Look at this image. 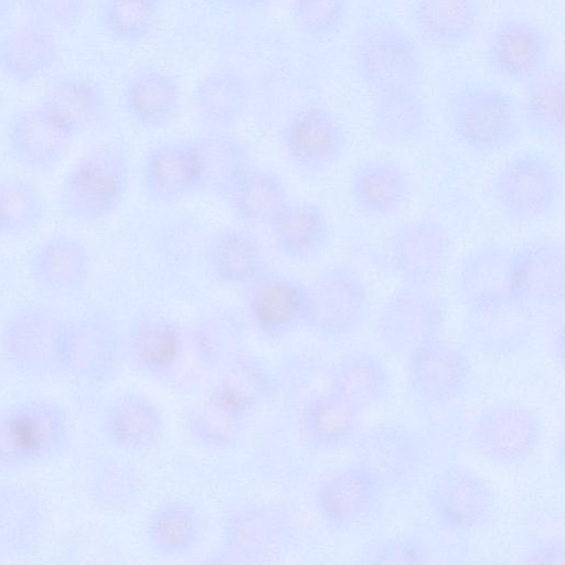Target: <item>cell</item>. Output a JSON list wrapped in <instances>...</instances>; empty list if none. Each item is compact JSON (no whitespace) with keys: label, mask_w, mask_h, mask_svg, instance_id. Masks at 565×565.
Listing matches in <instances>:
<instances>
[{"label":"cell","mask_w":565,"mask_h":565,"mask_svg":"<svg viewBox=\"0 0 565 565\" xmlns=\"http://www.w3.org/2000/svg\"><path fill=\"white\" fill-rule=\"evenodd\" d=\"M352 0H290V12L297 30L312 39H328L345 25Z\"/></svg>","instance_id":"49"},{"label":"cell","mask_w":565,"mask_h":565,"mask_svg":"<svg viewBox=\"0 0 565 565\" xmlns=\"http://www.w3.org/2000/svg\"><path fill=\"white\" fill-rule=\"evenodd\" d=\"M244 424L218 413L205 402L185 413V426L191 437L212 449L235 448L243 441Z\"/></svg>","instance_id":"50"},{"label":"cell","mask_w":565,"mask_h":565,"mask_svg":"<svg viewBox=\"0 0 565 565\" xmlns=\"http://www.w3.org/2000/svg\"><path fill=\"white\" fill-rule=\"evenodd\" d=\"M35 105L74 139L109 131L115 126L114 108L105 86L81 72L54 76Z\"/></svg>","instance_id":"22"},{"label":"cell","mask_w":565,"mask_h":565,"mask_svg":"<svg viewBox=\"0 0 565 565\" xmlns=\"http://www.w3.org/2000/svg\"><path fill=\"white\" fill-rule=\"evenodd\" d=\"M415 39L431 50H455L471 43L482 25L480 0H414Z\"/></svg>","instance_id":"33"},{"label":"cell","mask_w":565,"mask_h":565,"mask_svg":"<svg viewBox=\"0 0 565 565\" xmlns=\"http://www.w3.org/2000/svg\"><path fill=\"white\" fill-rule=\"evenodd\" d=\"M547 343L550 355L556 365L564 369V315L551 318L547 323Z\"/></svg>","instance_id":"53"},{"label":"cell","mask_w":565,"mask_h":565,"mask_svg":"<svg viewBox=\"0 0 565 565\" xmlns=\"http://www.w3.org/2000/svg\"><path fill=\"white\" fill-rule=\"evenodd\" d=\"M447 125L459 148L476 158L511 150L524 132L519 100L503 87L482 79L462 83L451 92Z\"/></svg>","instance_id":"3"},{"label":"cell","mask_w":565,"mask_h":565,"mask_svg":"<svg viewBox=\"0 0 565 565\" xmlns=\"http://www.w3.org/2000/svg\"><path fill=\"white\" fill-rule=\"evenodd\" d=\"M445 328L439 286L399 284L379 310L374 334L384 351L405 359L423 341L444 335Z\"/></svg>","instance_id":"16"},{"label":"cell","mask_w":565,"mask_h":565,"mask_svg":"<svg viewBox=\"0 0 565 565\" xmlns=\"http://www.w3.org/2000/svg\"><path fill=\"white\" fill-rule=\"evenodd\" d=\"M276 512L253 505L231 515L224 530L226 554L250 559L270 555L282 543L286 529Z\"/></svg>","instance_id":"44"},{"label":"cell","mask_w":565,"mask_h":565,"mask_svg":"<svg viewBox=\"0 0 565 565\" xmlns=\"http://www.w3.org/2000/svg\"><path fill=\"white\" fill-rule=\"evenodd\" d=\"M89 0H12L26 15L54 32H75L81 25Z\"/></svg>","instance_id":"51"},{"label":"cell","mask_w":565,"mask_h":565,"mask_svg":"<svg viewBox=\"0 0 565 565\" xmlns=\"http://www.w3.org/2000/svg\"><path fill=\"white\" fill-rule=\"evenodd\" d=\"M125 360L137 372L161 382L181 379L188 360L185 332L152 308L138 310L122 328Z\"/></svg>","instance_id":"20"},{"label":"cell","mask_w":565,"mask_h":565,"mask_svg":"<svg viewBox=\"0 0 565 565\" xmlns=\"http://www.w3.org/2000/svg\"><path fill=\"white\" fill-rule=\"evenodd\" d=\"M150 245L159 260L174 271L191 267L201 252V227L196 218L185 213L158 215L149 231Z\"/></svg>","instance_id":"46"},{"label":"cell","mask_w":565,"mask_h":565,"mask_svg":"<svg viewBox=\"0 0 565 565\" xmlns=\"http://www.w3.org/2000/svg\"><path fill=\"white\" fill-rule=\"evenodd\" d=\"M329 388L366 411L384 404L393 386L392 373L381 355L356 350L333 360L326 367Z\"/></svg>","instance_id":"38"},{"label":"cell","mask_w":565,"mask_h":565,"mask_svg":"<svg viewBox=\"0 0 565 565\" xmlns=\"http://www.w3.org/2000/svg\"><path fill=\"white\" fill-rule=\"evenodd\" d=\"M387 487L358 459L328 475L315 492V508L324 525L347 532L375 520Z\"/></svg>","instance_id":"19"},{"label":"cell","mask_w":565,"mask_h":565,"mask_svg":"<svg viewBox=\"0 0 565 565\" xmlns=\"http://www.w3.org/2000/svg\"><path fill=\"white\" fill-rule=\"evenodd\" d=\"M85 492L98 508L126 510L138 501L139 479L127 461L118 457H103L88 470Z\"/></svg>","instance_id":"47"},{"label":"cell","mask_w":565,"mask_h":565,"mask_svg":"<svg viewBox=\"0 0 565 565\" xmlns=\"http://www.w3.org/2000/svg\"><path fill=\"white\" fill-rule=\"evenodd\" d=\"M424 500L434 527L450 534L489 526L497 508L492 487L467 466L455 462L431 473Z\"/></svg>","instance_id":"12"},{"label":"cell","mask_w":565,"mask_h":565,"mask_svg":"<svg viewBox=\"0 0 565 565\" xmlns=\"http://www.w3.org/2000/svg\"><path fill=\"white\" fill-rule=\"evenodd\" d=\"M490 199L513 225L550 221L563 205V177L554 159L521 150L505 159L488 182Z\"/></svg>","instance_id":"6"},{"label":"cell","mask_w":565,"mask_h":565,"mask_svg":"<svg viewBox=\"0 0 565 565\" xmlns=\"http://www.w3.org/2000/svg\"><path fill=\"white\" fill-rule=\"evenodd\" d=\"M99 429L115 449L145 452L161 441L164 419L152 399L139 393L124 392L113 396L102 408Z\"/></svg>","instance_id":"31"},{"label":"cell","mask_w":565,"mask_h":565,"mask_svg":"<svg viewBox=\"0 0 565 565\" xmlns=\"http://www.w3.org/2000/svg\"><path fill=\"white\" fill-rule=\"evenodd\" d=\"M437 556L434 537L418 531L372 541L358 555L361 563L376 565L430 564Z\"/></svg>","instance_id":"48"},{"label":"cell","mask_w":565,"mask_h":565,"mask_svg":"<svg viewBox=\"0 0 565 565\" xmlns=\"http://www.w3.org/2000/svg\"><path fill=\"white\" fill-rule=\"evenodd\" d=\"M247 78L230 67H218L203 76L192 93V108L206 132H234L252 105Z\"/></svg>","instance_id":"34"},{"label":"cell","mask_w":565,"mask_h":565,"mask_svg":"<svg viewBox=\"0 0 565 565\" xmlns=\"http://www.w3.org/2000/svg\"><path fill=\"white\" fill-rule=\"evenodd\" d=\"M429 126V111L422 90L373 96L374 138L388 147H408L419 142Z\"/></svg>","instance_id":"42"},{"label":"cell","mask_w":565,"mask_h":565,"mask_svg":"<svg viewBox=\"0 0 565 565\" xmlns=\"http://www.w3.org/2000/svg\"><path fill=\"white\" fill-rule=\"evenodd\" d=\"M65 317L44 300L17 306L0 327V355L15 374L26 379L63 375Z\"/></svg>","instance_id":"8"},{"label":"cell","mask_w":565,"mask_h":565,"mask_svg":"<svg viewBox=\"0 0 565 565\" xmlns=\"http://www.w3.org/2000/svg\"><path fill=\"white\" fill-rule=\"evenodd\" d=\"M520 562L523 564L564 565V535H553L530 540L520 556Z\"/></svg>","instance_id":"52"},{"label":"cell","mask_w":565,"mask_h":565,"mask_svg":"<svg viewBox=\"0 0 565 565\" xmlns=\"http://www.w3.org/2000/svg\"><path fill=\"white\" fill-rule=\"evenodd\" d=\"M510 290L512 299L545 323L564 315L565 250L563 243L534 236L511 248Z\"/></svg>","instance_id":"13"},{"label":"cell","mask_w":565,"mask_h":565,"mask_svg":"<svg viewBox=\"0 0 565 565\" xmlns=\"http://www.w3.org/2000/svg\"><path fill=\"white\" fill-rule=\"evenodd\" d=\"M160 1H162V0H160Z\"/></svg>","instance_id":"57"},{"label":"cell","mask_w":565,"mask_h":565,"mask_svg":"<svg viewBox=\"0 0 565 565\" xmlns=\"http://www.w3.org/2000/svg\"><path fill=\"white\" fill-rule=\"evenodd\" d=\"M554 462L555 468L559 471L561 475L564 472V434L563 430L559 433V436L556 438V445L554 449Z\"/></svg>","instance_id":"55"},{"label":"cell","mask_w":565,"mask_h":565,"mask_svg":"<svg viewBox=\"0 0 565 565\" xmlns=\"http://www.w3.org/2000/svg\"><path fill=\"white\" fill-rule=\"evenodd\" d=\"M49 203L29 180L9 175L0 180V238L18 237L40 227L49 215Z\"/></svg>","instance_id":"45"},{"label":"cell","mask_w":565,"mask_h":565,"mask_svg":"<svg viewBox=\"0 0 565 565\" xmlns=\"http://www.w3.org/2000/svg\"><path fill=\"white\" fill-rule=\"evenodd\" d=\"M278 137L289 164L311 177L332 170L349 149L345 126L320 102L303 103L285 114Z\"/></svg>","instance_id":"14"},{"label":"cell","mask_w":565,"mask_h":565,"mask_svg":"<svg viewBox=\"0 0 565 565\" xmlns=\"http://www.w3.org/2000/svg\"><path fill=\"white\" fill-rule=\"evenodd\" d=\"M309 286L312 298L309 330L322 340H349L369 323L370 288L364 275L354 264H331L319 270Z\"/></svg>","instance_id":"11"},{"label":"cell","mask_w":565,"mask_h":565,"mask_svg":"<svg viewBox=\"0 0 565 565\" xmlns=\"http://www.w3.org/2000/svg\"><path fill=\"white\" fill-rule=\"evenodd\" d=\"M551 52V39L539 23L507 17L490 31L483 56L495 76L524 85L550 65Z\"/></svg>","instance_id":"23"},{"label":"cell","mask_w":565,"mask_h":565,"mask_svg":"<svg viewBox=\"0 0 565 565\" xmlns=\"http://www.w3.org/2000/svg\"><path fill=\"white\" fill-rule=\"evenodd\" d=\"M119 106L137 127L156 131L169 127L181 107V87L169 72L154 64H142L124 81Z\"/></svg>","instance_id":"26"},{"label":"cell","mask_w":565,"mask_h":565,"mask_svg":"<svg viewBox=\"0 0 565 565\" xmlns=\"http://www.w3.org/2000/svg\"><path fill=\"white\" fill-rule=\"evenodd\" d=\"M200 256L207 275L232 288L245 290L270 270L258 238L241 226L216 231L203 243Z\"/></svg>","instance_id":"28"},{"label":"cell","mask_w":565,"mask_h":565,"mask_svg":"<svg viewBox=\"0 0 565 565\" xmlns=\"http://www.w3.org/2000/svg\"><path fill=\"white\" fill-rule=\"evenodd\" d=\"M185 332L186 350L200 370H212L241 354L245 321L235 309L216 307L202 315Z\"/></svg>","instance_id":"40"},{"label":"cell","mask_w":565,"mask_h":565,"mask_svg":"<svg viewBox=\"0 0 565 565\" xmlns=\"http://www.w3.org/2000/svg\"><path fill=\"white\" fill-rule=\"evenodd\" d=\"M435 423L419 427L403 423H380L362 433L354 445V458L373 470L387 489H408L440 459L450 456L452 444H462V429Z\"/></svg>","instance_id":"2"},{"label":"cell","mask_w":565,"mask_h":565,"mask_svg":"<svg viewBox=\"0 0 565 565\" xmlns=\"http://www.w3.org/2000/svg\"><path fill=\"white\" fill-rule=\"evenodd\" d=\"M217 196L225 201L235 218L247 226H267L289 200L282 178L254 162L239 170Z\"/></svg>","instance_id":"37"},{"label":"cell","mask_w":565,"mask_h":565,"mask_svg":"<svg viewBox=\"0 0 565 565\" xmlns=\"http://www.w3.org/2000/svg\"><path fill=\"white\" fill-rule=\"evenodd\" d=\"M160 0H99L95 21L99 32L114 43L137 46L157 34Z\"/></svg>","instance_id":"43"},{"label":"cell","mask_w":565,"mask_h":565,"mask_svg":"<svg viewBox=\"0 0 565 565\" xmlns=\"http://www.w3.org/2000/svg\"><path fill=\"white\" fill-rule=\"evenodd\" d=\"M67 409L43 395H24L0 408V472L35 469L63 456L72 446Z\"/></svg>","instance_id":"4"},{"label":"cell","mask_w":565,"mask_h":565,"mask_svg":"<svg viewBox=\"0 0 565 565\" xmlns=\"http://www.w3.org/2000/svg\"><path fill=\"white\" fill-rule=\"evenodd\" d=\"M405 360L409 388L420 405L445 411L468 396L472 386L470 361L444 335L423 341Z\"/></svg>","instance_id":"18"},{"label":"cell","mask_w":565,"mask_h":565,"mask_svg":"<svg viewBox=\"0 0 565 565\" xmlns=\"http://www.w3.org/2000/svg\"><path fill=\"white\" fill-rule=\"evenodd\" d=\"M414 186L406 170L388 158H369L353 170L349 200L353 210L369 220H384L402 211Z\"/></svg>","instance_id":"29"},{"label":"cell","mask_w":565,"mask_h":565,"mask_svg":"<svg viewBox=\"0 0 565 565\" xmlns=\"http://www.w3.org/2000/svg\"><path fill=\"white\" fill-rule=\"evenodd\" d=\"M520 104L523 130L530 136L562 146L565 137V76L548 65L524 84Z\"/></svg>","instance_id":"39"},{"label":"cell","mask_w":565,"mask_h":565,"mask_svg":"<svg viewBox=\"0 0 565 565\" xmlns=\"http://www.w3.org/2000/svg\"><path fill=\"white\" fill-rule=\"evenodd\" d=\"M62 62L55 32L31 19L0 36V74L14 85L50 76Z\"/></svg>","instance_id":"32"},{"label":"cell","mask_w":565,"mask_h":565,"mask_svg":"<svg viewBox=\"0 0 565 565\" xmlns=\"http://www.w3.org/2000/svg\"><path fill=\"white\" fill-rule=\"evenodd\" d=\"M13 6L12 0H0V26L6 20L10 8Z\"/></svg>","instance_id":"56"},{"label":"cell","mask_w":565,"mask_h":565,"mask_svg":"<svg viewBox=\"0 0 565 565\" xmlns=\"http://www.w3.org/2000/svg\"><path fill=\"white\" fill-rule=\"evenodd\" d=\"M218 8L232 12L255 13L273 7L278 0H211Z\"/></svg>","instance_id":"54"},{"label":"cell","mask_w":565,"mask_h":565,"mask_svg":"<svg viewBox=\"0 0 565 565\" xmlns=\"http://www.w3.org/2000/svg\"><path fill=\"white\" fill-rule=\"evenodd\" d=\"M367 253L370 262L399 284L440 286L449 234L439 221L422 217L401 224L383 245Z\"/></svg>","instance_id":"15"},{"label":"cell","mask_w":565,"mask_h":565,"mask_svg":"<svg viewBox=\"0 0 565 565\" xmlns=\"http://www.w3.org/2000/svg\"><path fill=\"white\" fill-rule=\"evenodd\" d=\"M276 380L258 360L238 354L212 385L205 403L218 413L244 422L275 393Z\"/></svg>","instance_id":"35"},{"label":"cell","mask_w":565,"mask_h":565,"mask_svg":"<svg viewBox=\"0 0 565 565\" xmlns=\"http://www.w3.org/2000/svg\"><path fill=\"white\" fill-rule=\"evenodd\" d=\"M252 161L248 145L234 132H206L199 137L159 141L145 154L140 185L157 205H170L189 196L213 192Z\"/></svg>","instance_id":"1"},{"label":"cell","mask_w":565,"mask_h":565,"mask_svg":"<svg viewBox=\"0 0 565 565\" xmlns=\"http://www.w3.org/2000/svg\"><path fill=\"white\" fill-rule=\"evenodd\" d=\"M206 521L192 504L168 500L158 504L146 518L142 532L147 547L167 558L185 556L204 536Z\"/></svg>","instance_id":"41"},{"label":"cell","mask_w":565,"mask_h":565,"mask_svg":"<svg viewBox=\"0 0 565 565\" xmlns=\"http://www.w3.org/2000/svg\"><path fill=\"white\" fill-rule=\"evenodd\" d=\"M275 249L294 262L320 257L331 242L324 210L308 201L288 200L267 225Z\"/></svg>","instance_id":"36"},{"label":"cell","mask_w":565,"mask_h":565,"mask_svg":"<svg viewBox=\"0 0 565 565\" xmlns=\"http://www.w3.org/2000/svg\"><path fill=\"white\" fill-rule=\"evenodd\" d=\"M245 317L264 338L281 339L308 329L312 316L309 282L269 270L244 290Z\"/></svg>","instance_id":"21"},{"label":"cell","mask_w":565,"mask_h":565,"mask_svg":"<svg viewBox=\"0 0 565 565\" xmlns=\"http://www.w3.org/2000/svg\"><path fill=\"white\" fill-rule=\"evenodd\" d=\"M49 510L39 490L17 481H0V557H25L41 546Z\"/></svg>","instance_id":"30"},{"label":"cell","mask_w":565,"mask_h":565,"mask_svg":"<svg viewBox=\"0 0 565 565\" xmlns=\"http://www.w3.org/2000/svg\"><path fill=\"white\" fill-rule=\"evenodd\" d=\"M544 425L540 414L520 403H494L481 409L462 430V444L499 467L526 463L540 449Z\"/></svg>","instance_id":"10"},{"label":"cell","mask_w":565,"mask_h":565,"mask_svg":"<svg viewBox=\"0 0 565 565\" xmlns=\"http://www.w3.org/2000/svg\"><path fill=\"white\" fill-rule=\"evenodd\" d=\"M364 409L329 388L308 397L299 415L300 434L317 454L352 449L364 431Z\"/></svg>","instance_id":"27"},{"label":"cell","mask_w":565,"mask_h":565,"mask_svg":"<svg viewBox=\"0 0 565 565\" xmlns=\"http://www.w3.org/2000/svg\"><path fill=\"white\" fill-rule=\"evenodd\" d=\"M73 141L74 138L36 105L17 110L6 128L10 158L35 175L52 173L65 159Z\"/></svg>","instance_id":"25"},{"label":"cell","mask_w":565,"mask_h":565,"mask_svg":"<svg viewBox=\"0 0 565 565\" xmlns=\"http://www.w3.org/2000/svg\"><path fill=\"white\" fill-rule=\"evenodd\" d=\"M25 270L38 298L56 305L85 297L92 260L81 237L67 231H56L32 246Z\"/></svg>","instance_id":"17"},{"label":"cell","mask_w":565,"mask_h":565,"mask_svg":"<svg viewBox=\"0 0 565 565\" xmlns=\"http://www.w3.org/2000/svg\"><path fill=\"white\" fill-rule=\"evenodd\" d=\"M131 181V158L118 141L94 145L64 174L60 211L83 226L106 223L122 204Z\"/></svg>","instance_id":"5"},{"label":"cell","mask_w":565,"mask_h":565,"mask_svg":"<svg viewBox=\"0 0 565 565\" xmlns=\"http://www.w3.org/2000/svg\"><path fill=\"white\" fill-rule=\"evenodd\" d=\"M351 55L358 78L373 96L422 90L419 44L394 21L375 20L361 26Z\"/></svg>","instance_id":"7"},{"label":"cell","mask_w":565,"mask_h":565,"mask_svg":"<svg viewBox=\"0 0 565 565\" xmlns=\"http://www.w3.org/2000/svg\"><path fill=\"white\" fill-rule=\"evenodd\" d=\"M511 248L502 245L481 247L461 260L457 273V295L466 318L522 308L513 301L510 290Z\"/></svg>","instance_id":"24"},{"label":"cell","mask_w":565,"mask_h":565,"mask_svg":"<svg viewBox=\"0 0 565 565\" xmlns=\"http://www.w3.org/2000/svg\"><path fill=\"white\" fill-rule=\"evenodd\" d=\"M125 363L122 328L107 307L94 305L65 317L63 375L85 384H106Z\"/></svg>","instance_id":"9"}]
</instances>
